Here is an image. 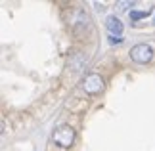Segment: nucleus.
Wrapping results in <instances>:
<instances>
[{
	"label": "nucleus",
	"instance_id": "obj_1",
	"mask_svg": "<svg viewBox=\"0 0 155 151\" xmlns=\"http://www.w3.org/2000/svg\"><path fill=\"white\" fill-rule=\"evenodd\" d=\"M75 138H77V132L75 128H71V126L67 124H61V126H58L56 130H54V134H52V140L56 146L59 147H71L75 143Z\"/></svg>",
	"mask_w": 155,
	"mask_h": 151
},
{
	"label": "nucleus",
	"instance_id": "obj_2",
	"mask_svg": "<svg viewBox=\"0 0 155 151\" xmlns=\"http://www.w3.org/2000/svg\"><path fill=\"white\" fill-rule=\"evenodd\" d=\"M104 88H105V80L100 73H88L82 80V90L88 96H96L100 92H104Z\"/></svg>",
	"mask_w": 155,
	"mask_h": 151
},
{
	"label": "nucleus",
	"instance_id": "obj_3",
	"mask_svg": "<svg viewBox=\"0 0 155 151\" xmlns=\"http://www.w3.org/2000/svg\"><path fill=\"white\" fill-rule=\"evenodd\" d=\"M151 57H153V48L150 44H146V42H142V44H134L132 48H130V59H132L134 63L144 65V63L150 61Z\"/></svg>",
	"mask_w": 155,
	"mask_h": 151
},
{
	"label": "nucleus",
	"instance_id": "obj_4",
	"mask_svg": "<svg viewBox=\"0 0 155 151\" xmlns=\"http://www.w3.org/2000/svg\"><path fill=\"white\" fill-rule=\"evenodd\" d=\"M105 27H107V31H109L111 34H115V37H121L123 31H124L123 21L119 19V17H115V15H109L105 19Z\"/></svg>",
	"mask_w": 155,
	"mask_h": 151
},
{
	"label": "nucleus",
	"instance_id": "obj_5",
	"mask_svg": "<svg viewBox=\"0 0 155 151\" xmlns=\"http://www.w3.org/2000/svg\"><path fill=\"white\" fill-rule=\"evenodd\" d=\"M84 61H86L84 56H82V54H79V52H75L73 56L69 57V67L73 69V71H79L82 65H84Z\"/></svg>",
	"mask_w": 155,
	"mask_h": 151
},
{
	"label": "nucleus",
	"instance_id": "obj_6",
	"mask_svg": "<svg viewBox=\"0 0 155 151\" xmlns=\"http://www.w3.org/2000/svg\"><path fill=\"white\" fill-rule=\"evenodd\" d=\"M150 11H130V19H142V17H146Z\"/></svg>",
	"mask_w": 155,
	"mask_h": 151
}]
</instances>
